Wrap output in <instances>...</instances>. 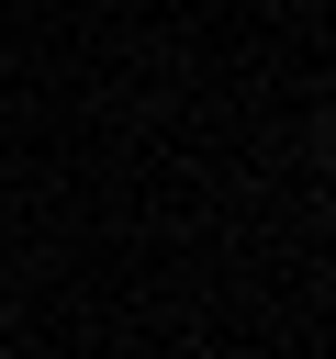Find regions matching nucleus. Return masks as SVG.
I'll return each instance as SVG.
<instances>
[{"mask_svg":"<svg viewBox=\"0 0 336 359\" xmlns=\"http://www.w3.org/2000/svg\"><path fill=\"white\" fill-rule=\"evenodd\" d=\"M325 157H336V146H325Z\"/></svg>","mask_w":336,"mask_h":359,"instance_id":"f257e3e1","label":"nucleus"}]
</instances>
